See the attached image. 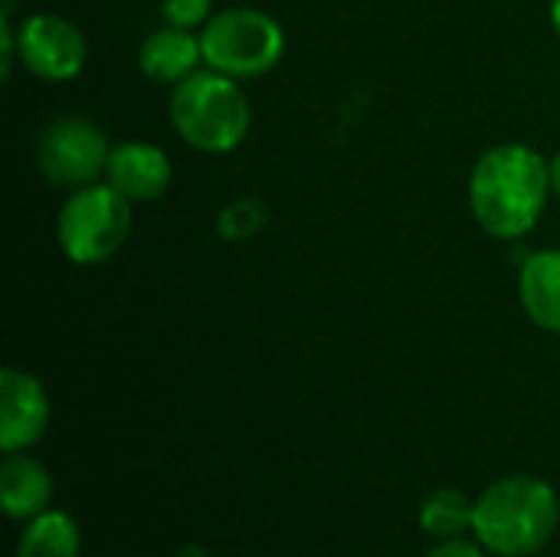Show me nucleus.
Instances as JSON below:
<instances>
[{"label":"nucleus","mask_w":560,"mask_h":557,"mask_svg":"<svg viewBox=\"0 0 560 557\" xmlns=\"http://www.w3.org/2000/svg\"><path fill=\"white\" fill-rule=\"evenodd\" d=\"M203 66L236 82L262 79L285 56L282 23L259 7L217 10L200 30Z\"/></svg>","instance_id":"4"},{"label":"nucleus","mask_w":560,"mask_h":557,"mask_svg":"<svg viewBox=\"0 0 560 557\" xmlns=\"http://www.w3.org/2000/svg\"><path fill=\"white\" fill-rule=\"evenodd\" d=\"M52 404L43 381L20 368L0 371V450L30 453L49 430Z\"/></svg>","instance_id":"8"},{"label":"nucleus","mask_w":560,"mask_h":557,"mask_svg":"<svg viewBox=\"0 0 560 557\" xmlns=\"http://www.w3.org/2000/svg\"><path fill=\"white\" fill-rule=\"evenodd\" d=\"M85 33L62 13H30L16 23V62L39 82H69L85 69Z\"/></svg>","instance_id":"7"},{"label":"nucleus","mask_w":560,"mask_h":557,"mask_svg":"<svg viewBox=\"0 0 560 557\" xmlns=\"http://www.w3.org/2000/svg\"><path fill=\"white\" fill-rule=\"evenodd\" d=\"M269 220V210L259 197H236L230 200L220 217H217V230L223 240L230 243H243V240H253Z\"/></svg>","instance_id":"15"},{"label":"nucleus","mask_w":560,"mask_h":557,"mask_svg":"<svg viewBox=\"0 0 560 557\" xmlns=\"http://www.w3.org/2000/svg\"><path fill=\"white\" fill-rule=\"evenodd\" d=\"M112 141L105 128L89 118L66 115L49 121L36 138V171L56 187H85L105 181V167L112 158Z\"/></svg>","instance_id":"6"},{"label":"nucleus","mask_w":560,"mask_h":557,"mask_svg":"<svg viewBox=\"0 0 560 557\" xmlns=\"http://www.w3.org/2000/svg\"><path fill=\"white\" fill-rule=\"evenodd\" d=\"M551 167L541 151L522 141L489 148L469 174V210L492 240L528 236L551 200Z\"/></svg>","instance_id":"1"},{"label":"nucleus","mask_w":560,"mask_h":557,"mask_svg":"<svg viewBox=\"0 0 560 557\" xmlns=\"http://www.w3.org/2000/svg\"><path fill=\"white\" fill-rule=\"evenodd\" d=\"M131 200L108 181L69 190L56 213V243L72 266H98L112 259L131 236Z\"/></svg>","instance_id":"5"},{"label":"nucleus","mask_w":560,"mask_h":557,"mask_svg":"<svg viewBox=\"0 0 560 557\" xmlns=\"http://www.w3.org/2000/svg\"><path fill=\"white\" fill-rule=\"evenodd\" d=\"M548 167H551V190L560 197V151L548 161Z\"/></svg>","instance_id":"19"},{"label":"nucleus","mask_w":560,"mask_h":557,"mask_svg":"<svg viewBox=\"0 0 560 557\" xmlns=\"http://www.w3.org/2000/svg\"><path fill=\"white\" fill-rule=\"evenodd\" d=\"M0 506L10 522H30L52 509V473L30 453H3Z\"/></svg>","instance_id":"11"},{"label":"nucleus","mask_w":560,"mask_h":557,"mask_svg":"<svg viewBox=\"0 0 560 557\" xmlns=\"http://www.w3.org/2000/svg\"><path fill=\"white\" fill-rule=\"evenodd\" d=\"M105 181L131 204H148L167 194L174 181V164L154 141H118L112 148Z\"/></svg>","instance_id":"9"},{"label":"nucleus","mask_w":560,"mask_h":557,"mask_svg":"<svg viewBox=\"0 0 560 557\" xmlns=\"http://www.w3.org/2000/svg\"><path fill=\"white\" fill-rule=\"evenodd\" d=\"M213 0H161V16L171 26L180 30H203V23L213 16Z\"/></svg>","instance_id":"16"},{"label":"nucleus","mask_w":560,"mask_h":557,"mask_svg":"<svg viewBox=\"0 0 560 557\" xmlns=\"http://www.w3.org/2000/svg\"><path fill=\"white\" fill-rule=\"evenodd\" d=\"M472 512H476V499H469L463 489H433L420 502L417 522L427 538L446 542L472 532Z\"/></svg>","instance_id":"14"},{"label":"nucleus","mask_w":560,"mask_h":557,"mask_svg":"<svg viewBox=\"0 0 560 557\" xmlns=\"http://www.w3.org/2000/svg\"><path fill=\"white\" fill-rule=\"evenodd\" d=\"M427 557H489V552L476 542V538H446V542H436Z\"/></svg>","instance_id":"18"},{"label":"nucleus","mask_w":560,"mask_h":557,"mask_svg":"<svg viewBox=\"0 0 560 557\" xmlns=\"http://www.w3.org/2000/svg\"><path fill=\"white\" fill-rule=\"evenodd\" d=\"M167 115L177 138L200 154L236 151L253 125L243 85L207 66L171 89Z\"/></svg>","instance_id":"3"},{"label":"nucleus","mask_w":560,"mask_h":557,"mask_svg":"<svg viewBox=\"0 0 560 557\" xmlns=\"http://www.w3.org/2000/svg\"><path fill=\"white\" fill-rule=\"evenodd\" d=\"M200 66H203V49L197 30H180L164 23L161 30H151L138 46V69L151 82L177 85L187 76H194Z\"/></svg>","instance_id":"10"},{"label":"nucleus","mask_w":560,"mask_h":557,"mask_svg":"<svg viewBox=\"0 0 560 557\" xmlns=\"http://www.w3.org/2000/svg\"><path fill=\"white\" fill-rule=\"evenodd\" d=\"M13 557H82V529L62 509H46L23 522Z\"/></svg>","instance_id":"13"},{"label":"nucleus","mask_w":560,"mask_h":557,"mask_svg":"<svg viewBox=\"0 0 560 557\" xmlns=\"http://www.w3.org/2000/svg\"><path fill=\"white\" fill-rule=\"evenodd\" d=\"M551 26H555V33L560 36V0H551Z\"/></svg>","instance_id":"20"},{"label":"nucleus","mask_w":560,"mask_h":557,"mask_svg":"<svg viewBox=\"0 0 560 557\" xmlns=\"http://www.w3.org/2000/svg\"><path fill=\"white\" fill-rule=\"evenodd\" d=\"M518 302L532 325L560 335V250H538L522 263Z\"/></svg>","instance_id":"12"},{"label":"nucleus","mask_w":560,"mask_h":557,"mask_svg":"<svg viewBox=\"0 0 560 557\" xmlns=\"http://www.w3.org/2000/svg\"><path fill=\"white\" fill-rule=\"evenodd\" d=\"M558 489L541 476H505L476 496L472 538L495 557H532L558 535Z\"/></svg>","instance_id":"2"},{"label":"nucleus","mask_w":560,"mask_h":557,"mask_svg":"<svg viewBox=\"0 0 560 557\" xmlns=\"http://www.w3.org/2000/svg\"><path fill=\"white\" fill-rule=\"evenodd\" d=\"M13 62H16V26H13V0H7L3 13H0V72H3V79H10Z\"/></svg>","instance_id":"17"}]
</instances>
